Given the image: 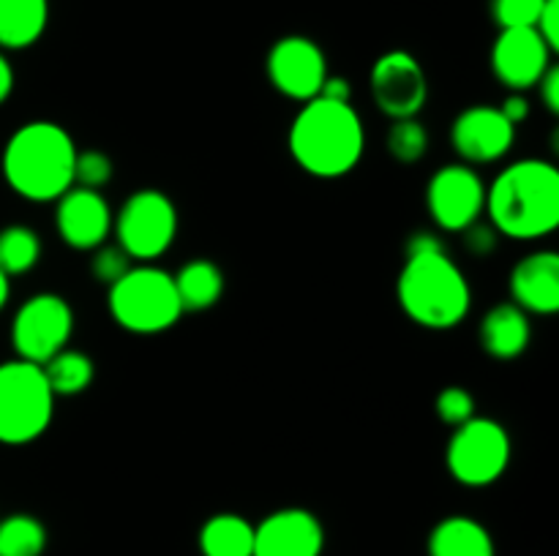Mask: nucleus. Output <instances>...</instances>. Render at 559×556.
<instances>
[{
  "label": "nucleus",
  "mask_w": 559,
  "mask_h": 556,
  "mask_svg": "<svg viewBox=\"0 0 559 556\" xmlns=\"http://www.w3.org/2000/svg\"><path fill=\"white\" fill-rule=\"evenodd\" d=\"M289 156L311 178L336 180L353 172L366 150V129L353 104L311 98L295 114Z\"/></svg>",
  "instance_id": "obj_1"
},
{
  "label": "nucleus",
  "mask_w": 559,
  "mask_h": 556,
  "mask_svg": "<svg viewBox=\"0 0 559 556\" xmlns=\"http://www.w3.org/2000/svg\"><path fill=\"white\" fill-rule=\"evenodd\" d=\"M486 213L497 234L540 240L559 227V169L544 158H522L486 189Z\"/></svg>",
  "instance_id": "obj_2"
},
{
  "label": "nucleus",
  "mask_w": 559,
  "mask_h": 556,
  "mask_svg": "<svg viewBox=\"0 0 559 556\" xmlns=\"http://www.w3.org/2000/svg\"><path fill=\"white\" fill-rule=\"evenodd\" d=\"M76 150L69 131L55 120H31L3 147V178L27 202H55L74 185Z\"/></svg>",
  "instance_id": "obj_3"
},
{
  "label": "nucleus",
  "mask_w": 559,
  "mask_h": 556,
  "mask_svg": "<svg viewBox=\"0 0 559 556\" xmlns=\"http://www.w3.org/2000/svg\"><path fill=\"white\" fill-rule=\"evenodd\" d=\"M396 298L415 325L426 330H451L469 314L473 289L445 249H435L404 256Z\"/></svg>",
  "instance_id": "obj_4"
},
{
  "label": "nucleus",
  "mask_w": 559,
  "mask_h": 556,
  "mask_svg": "<svg viewBox=\"0 0 559 556\" xmlns=\"http://www.w3.org/2000/svg\"><path fill=\"white\" fill-rule=\"evenodd\" d=\"M107 305L115 325L136 336L169 330L183 316L173 273L151 262L131 265L129 273L109 287Z\"/></svg>",
  "instance_id": "obj_5"
},
{
  "label": "nucleus",
  "mask_w": 559,
  "mask_h": 556,
  "mask_svg": "<svg viewBox=\"0 0 559 556\" xmlns=\"http://www.w3.org/2000/svg\"><path fill=\"white\" fill-rule=\"evenodd\" d=\"M55 418V392L41 365L27 360L0 363V445L36 442Z\"/></svg>",
  "instance_id": "obj_6"
},
{
  "label": "nucleus",
  "mask_w": 559,
  "mask_h": 556,
  "mask_svg": "<svg viewBox=\"0 0 559 556\" xmlns=\"http://www.w3.org/2000/svg\"><path fill=\"white\" fill-rule=\"evenodd\" d=\"M511 463V436L491 418H469L456 425L445 447V467L456 483L486 488L506 474Z\"/></svg>",
  "instance_id": "obj_7"
},
{
  "label": "nucleus",
  "mask_w": 559,
  "mask_h": 556,
  "mask_svg": "<svg viewBox=\"0 0 559 556\" xmlns=\"http://www.w3.org/2000/svg\"><path fill=\"white\" fill-rule=\"evenodd\" d=\"M112 232L131 262H156L173 249L178 234L175 202L158 189L134 191L115 213Z\"/></svg>",
  "instance_id": "obj_8"
},
{
  "label": "nucleus",
  "mask_w": 559,
  "mask_h": 556,
  "mask_svg": "<svg viewBox=\"0 0 559 556\" xmlns=\"http://www.w3.org/2000/svg\"><path fill=\"white\" fill-rule=\"evenodd\" d=\"M71 333L74 311L69 300L55 292H38L16 309L11 322V347L20 360L44 365L60 349L69 347Z\"/></svg>",
  "instance_id": "obj_9"
},
{
  "label": "nucleus",
  "mask_w": 559,
  "mask_h": 556,
  "mask_svg": "<svg viewBox=\"0 0 559 556\" xmlns=\"http://www.w3.org/2000/svg\"><path fill=\"white\" fill-rule=\"evenodd\" d=\"M426 207L442 232H464L486 213V183L469 164H445L426 183Z\"/></svg>",
  "instance_id": "obj_10"
},
{
  "label": "nucleus",
  "mask_w": 559,
  "mask_h": 556,
  "mask_svg": "<svg viewBox=\"0 0 559 556\" xmlns=\"http://www.w3.org/2000/svg\"><path fill=\"white\" fill-rule=\"evenodd\" d=\"M371 98L377 109L391 120L418 118L429 98V76L407 49H391L371 65Z\"/></svg>",
  "instance_id": "obj_11"
},
{
  "label": "nucleus",
  "mask_w": 559,
  "mask_h": 556,
  "mask_svg": "<svg viewBox=\"0 0 559 556\" xmlns=\"http://www.w3.org/2000/svg\"><path fill=\"white\" fill-rule=\"evenodd\" d=\"M267 82L293 101H311L328 80L325 52L309 36H284L271 47L265 60Z\"/></svg>",
  "instance_id": "obj_12"
},
{
  "label": "nucleus",
  "mask_w": 559,
  "mask_h": 556,
  "mask_svg": "<svg viewBox=\"0 0 559 556\" xmlns=\"http://www.w3.org/2000/svg\"><path fill=\"white\" fill-rule=\"evenodd\" d=\"M516 140V125L500 112V107L475 104L459 112L451 125V145L464 164H495L508 156Z\"/></svg>",
  "instance_id": "obj_13"
},
{
  "label": "nucleus",
  "mask_w": 559,
  "mask_h": 556,
  "mask_svg": "<svg viewBox=\"0 0 559 556\" xmlns=\"http://www.w3.org/2000/svg\"><path fill=\"white\" fill-rule=\"evenodd\" d=\"M549 65L551 49L535 27H506L491 47V71L513 93L538 85Z\"/></svg>",
  "instance_id": "obj_14"
},
{
  "label": "nucleus",
  "mask_w": 559,
  "mask_h": 556,
  "mask_svg": "<svg viewBox=\"0 0 559 556\" xmlns=\"http://www.w3.org/2000/svg\"><path fill=\"white\" fill-rule=\"evenodd\" d=\"M112 218L115 213L102 191L71 185L55 200V227L63 243L74 251H93L107 243Z\"/></svg>",
  "instance_id": "obj_15"
},
{
  "label": "nucleus",
  "mask_w": 559,
  "mask_h": 556,
  "mask_svg": "<svg viewBox=\"0 0 559 556\" xmlns=\"http://www.w3.org/2000/svg\"><path fill=\"white\" fill-rule=\"evenodd\" d=\"M325 527L306 507H282L254 527L251 556H322Z\"/></svg>",
  "instance_id": "obj_16"
},
{
  "label": "nucleus",
  "mask_w": 559,
  "mask_h": 556,
  "mask_svg": "<svg viewBox=\"0 0 559 556\" xmlns=\"http://www.w3.org/2000/svg\"><path fill=\"white\" fill-rule=\"evenodd\" d=\"M511 303L527 314L551 316L559 311V254L557 251H533L513 265L511 278Z\"/></svg>",
  "instance_id": "obj_17"
},
{
  "label": "nucleus",
  "mask_w": 559,
  "mask_h": 556,
  "mask_svg": "<svg viewBox=\"0 0 559 556\" xmlns=\"http://www.w3.org/2000/svg\"><path fill=\"white\" fill-rule=\"evenodd\" d=\"M478 333L484 352L497 360L522 358L533 338L527 311L519 309L516 303H500L486 311Z\"/></svg>",
  "instance_id": "obj_18"
},
{
  "label": "nucleus",
  "mask_w": 559,
  "mask_h": 556,
  "mask_svg": "<svg viewBox=\"0 0 559 556\" xmlns=\"http://www.w3.org/2000/svg\"><path fill=\"white\" fill-rule=\"evenodd\" d=\"M429 556H497L495 537L469 516H448L431 529Z\"/></svg>",
  "instance_id": "obj_19"
},
{
  "label": "nucleus",
  "mask_w": 559,
  "mask_h": 556,
  "mask_svg": "<svg viewBox=\"0 0 559 556\" xmlns=\"http://www.w3.org/2000/svg\"><path fill=\"white\" fill-rule=\"evenodd\" d=\"M49 0H0V49H27L44 36Z\"/></svg>",
  "instance_id": "obj_20"
},
{
  "label": "nucleus",
  "mask_w": 559,
  "mask_h": 556,
  "mask_svg": "<svg viewBox=\"0 0 559 556\" xmlns=\"http://www.w3.org/2000/svg\"><path fill=\"white\" fill-rule=\"evenodd\" d=\"M202 556H251L254 554V523L238 512H216L200 529Z\"/></svg>",
  "instance_id": "obj_21"
},
{
  "label": "nucleus",
  "mask_w": 559,
  "mask_h": 556,
  "mask_svg": "<svg viewBox=\"0 0 559 556\" xmlns=\"http://www.w3.org/2000/svg\"><path fill=\"white\" fill-rule=\"evenodd\" d=\"M175 289H178L180 305L186 311H207L222 300L224 273L213 259H191L175 273Z\"/></svg>",
  "instance_id": "obj_22"
},
{
  "label": "nucleus",
  "mask_w": 559,
  "mask_h": 556,
  "mask_svg": "<svg viewBox=\"0 0 559 556\" xmlns=\"http://www.w3.org/2000/svg\"><path fill=\"white\" fill-rule=\"evenodd\" d=\"M44 376H47L49 390L55 392V398H71L80 396L91 387L93 376H96V365L80 349H60L55 358H49L41 365Z\"/></svg>",
  "instance_id": "obj_23"
},
{
  "label": "nucleus",
  "mask_w": 559,
  "mask_h": 556,
  "mask_svg": "<svg viewBox=\"0 0 559 556\" xmlns=\"http://www.w3.org/2000/svg\"><path fill=\"white\" fill-rule=\"evenodd\" d=\"M41 259V238L25 223L0 229V270L9 278L33 270Z\"/></svg>",
  "instance_id": "obj_24"
},
{
  "label": "nucleus",
  "mask_w": 559,
  "mask_h": 556,
  "mask_svg": "<svg viewBox=\"0 0 559 556\" xmlns=\"http://www.w3.org/2000/svg\"><path fill=\"white\" fill-rule=\"evenodd\" d=\"M47 548V529L31 512L0 518V556H41Z\"/></svg>",
  "instance_id": "obj_25"
},
{
  "label": "nucleus",
  "mask_w": 559,
  "mask_h": 556,
  "mask_svg": "<svg viewBox=\"0 0 559 556\" xmlns=\"http://www.w3.org/2000/svg\"><path fill=\"white\" fill-rule=\"evenodd\" d=\"M426 150H429V131L418 118L393 120L391 131H388V153L399 164L420 161Z\"/></svg>",
  "instance_id": "obj_26"
},
{
  "label": "nucleus",
  "mask_w": 559,
  "mask_h": 556,
  "mask_svg": "<svg viewBox=\"0 0 559 556\" xmlns=\"http://www.w3.org/2000/svg\"><path fill=\"white\" fill-rule=\"evenodd\" d=\"M112 158L104 150H96V147H87V150H76L74 161V185H82V189L102 191L104 185L112 180Z\"/></svg>",
  "instance_id": "obj_27"
},
{
  "label": "nucleus",
  "mask_w": 559,
  "mask_h": 556,
  "mask_svg": "<svg viewBox=\"0 0 559 556\" xmlns=\"http://www.w3.org/2000/svg\"><path fill=\"white\" fill-rule=\"evenodd\" d=\"M437 418L445 425L456 428V425L467 423L469 418H475V396L462 385H448L445 390H440L437 396Z\"/></svg>",
  "instance_id": "obj_28"
},
{
  "label": "nucleus",
  "mask_w": 559,
  "mask_h": 556,
  "mask_svg": "<svg viewBox=\"0 0 559 556\" xmlns=\"http://www.w3.org/2000/svg\"><path fill=\"white\" fill-rule=\"evenodd\" d=\"M546 0H491V20L506 27H535Z\"/></svg>",
  "instance_id": "obj_29"
},
{
  "label": "nucleus",
  "mask_w": 559,
  "mask_h": 556,
  "mask_svg": "<svg viewBox=\"0 0 559 556\" xmlns=\"http://www.w3.org/2000/svg\"><path fill=\"white\" fill-rule=\"evenodd\" d=\"M129 267H131V256L126 254L118 243H112V245L104 243V245H98V249H93L91 276L96 278L98 283H107V287H112L118 278H123L126 273H129Z\"/></svg>",
  "instance_id": "obj_30"
},
{
  "label": "nucleus",
  "mask_w": 559,
  "mask_h": 556,
  "mask_svg": "<svg viewBox=\"0 0 559 556\" xmlns=\"http://www.w3.org/2000/svg\"><path fill=\"white\" fill-rule=\"evenodd\" d=\"M464 245H467L469 254L475 256H489L497 249V229L491 223L475 221L473 227L464 229Z\"/></svg>",
  "instance_id": "obj_31"
},
{
  "label": "nucleus",
  "mask_w": 559,
  "mask_h": 556,
  "mask_svg": "<svg viewBox=\"0 0 559 556\" xmlns=\"http://www.w3.org/2000/svg\"><path fill=\"white\" fill-rule=\"evenodd\" d=\"M535 31L538 36L549 44L551 52L559 49V0H546L544 9H540L538 22H535Z\"/></svg>",
  "instance_id": "obj_32"
},
{
  "label": "nucleus",
  "mask_w": 559,
  "mask_h": 556,
  "mask_svg": "<svg viewBox=\"0 0 559 556\" xmlns=\"http://www.w3.org/2000/svg\"><path fill=\"white\" fill-rule=\"evenodd\" d=\"M538 87H540V101L546 104V109H549L551 114H559V69L557 65H549V71L540 76Z\"/></svg>",
  "instance_id": "obj_33"
},
{
  "label": "nucleus",
  "mask_w": 559,
  "mask_h": 556,
  "mask_svg": "<svg viewBox=\"0 0 559 556\" xmlns=\"http://www.w3.org/2000/svg\"><path fill=\"white\" fill-rule=\"evenodd\" d=\"M320 98H328V101H338V104H353V85H349L344 76H331L328 74V80L322 82L320 93H317Z\"/></svg>",
  "instance_id": "obj_34"
},
{
  "label": "nucleus",
  "mask_w": 559,
  "mask_h": 556,
  "mask_svg": "<svg viewBox=\"0 0 559 556\" xmlns=\"http://www.w3.org/2000/svg\"><path fill=\"white\" fill-rule=\"evenodd\" d=\"M500 112L506 114V118L511 120L513 125H519V123H524V120L530 118V101L524 98V93H511V96L502 101Z\"/></svg>",
  "instance_id": "obj_35"
},
{
  "label": "nucleus",
  "mask_w": 559,
  "mask_h": 556,
  "mask_svg": "<svg viewBox=\"0 0 559 556\" xmlns=\"http://www.w3.org/2000/svg\"><path fill=\"white\" fill-rule=\"evenodd\" d=\"M11 90H14V69H11L9 58L0 52V104H5Z\"/></svg>",
  "instance_id": "obj_36"
},
{
  "label": "nucleus",
  "mask_w": 559,
  "mask_h": 556,
  "mask_svg": "<svg viewBox=\"0 0 559 556\" xmlns=\"http://www.w3.org/2000/svg\"><path fill=\"white\" fill-rule=\"evenodd\" d=\"M9 294H11V278L0 270V311H3L5 303H9Z\"/></svg>",
  "instance_id": "obj_37"
}]
</instances>
